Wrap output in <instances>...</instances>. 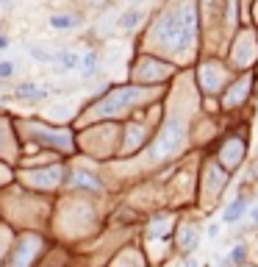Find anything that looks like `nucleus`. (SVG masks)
<instances>
[{"mask_svg": "<svg viewBox=\"0 0 258 267\" xmlns=\"http://www.w3.org/2000/svg\"><path fill=\"white\" fill-rule=\"evenodd\" d=\"M244 211H247V200H244V198H236V200H233V203H230L228 209L222 211V223H225V225L239 223V220L244 217Z\"/></svg>", "mask_w": 258, "mask_h": 267, "instance_id": "nucleus-2", "label": "nucleus"}, {"mask_svg": "<svg viewBox=\"0 0 258 267\" xmlns=\"http://www.w3.org/2000/svg\"><path fill=\"white\" fill-rule=\"evenodd\" d=\"M139 20H142V11L139 8H131V11H125V14L119 17V25L125 31H133L136 25H139Z\"/></svg>", "mask_w": 258, "mask_h": 267, "instance_id": "nucleus-4", "label": "nucleus"}, {"mask_svg": "<svg viewBox=\"0 0 258 267\" xmlns=\"http://www.w3.org/2000/svg\"><path fill=\"white\" fill-rule=\"evenodd\" d=\"M14 75V64L11 62H0V78H11Z\"/></svg>", "mask_w": 258, "mask_h": 267, "instance_id": "nucleus-9", "label": "nucleus"}, {"mask_svg": "<svg viewBox=\"0 0 258 267\" xmlns=\"http://www.w3.org/2000/svg\"><path fill=\"white\" fill-rule=\"evenodd\" d=\"M206 234H208V237H211V239H214V237H216V234H219V225H216V223H211V225H208V228H206Z\"/></svg>", "mask_w": 258, "mask_h": 267, "instance_id": "nucleus-10", "label": "nucleus"}, {"mask_svg": "<svg viewBox=\"0 0 258 267\" xmlns=\"http://www.w3.org/2000/svg\"><path fill=\"white\" fill-rule=\"evenodd\" d=\"M0 6H3V8H11V0H0Z\"/></svg>", "mask_w": 258, "mask_h": 267, "instance_id": "nucleus-13", "label": "nucleus"}, {"mask_svg": "<svg viewBox=\"0 0 258 267\" xmlns=\"http://www.w3.org/2000/svg\"><path fill=\"white\" fill-rule=\"evenodd\" d=\"M81 64H84V75H86V78L95 75V72H98V53H86Z\"/></svg>", "mask_w": 258, "mask_h": 267, "instance_id": "nucleus-7", "label": "nucleus"}, {"mask_svg": "<svg viewBox=\"0 0 258 267\" xmlns=\"http://www.w3.org/2000/svg\"><path fill=\"white\" fill-rule=\"evenodd\" d=\"M219 267H228V265H219Z\"/></svg>", "mask_w": 258, "mask_h": 267, "instance_id": "nucleus-15", "label": "nucleus"}, {"mask_svg": "<svg viewBox=\"0 0 258 267\" xmlns=\"http://www.w3.org/2000/svg\"><path fill=\"white\" fill-rule=\"evenodd\" d=\"M14 95H17L20 100L39 103V100L48 98V89H42V86H36V84H17V86H14Z\"/></svg>", "mask_w": 258, "mask_h": 267, "instance_id": "nucleus-1", "label": "nucleus"}, {"mask_svg": "<svg viewBox=\"0 0 258 267\" xmlns=\"http://www.w3.org/2000/svg\"><path fill=\"white\" fill-rule=\"evenodd\" d=\"M244 256H247V248H244V245H236V248H233V251H230V262H233V265H236V267H242Z\"/></svg>", "mask_w": 258, "mask_h": 267, "instance_id": "nucleus-8", "label": "nucleus"}, {"mask_svg": "<svg viewBox=\"0 0 258 267\" xmlns=\"http://www.w3.org/2000/svg\"><path fill=\"white\" fill-rule=\"evenodd\" d=\"M186 267H197V262H195V259H189V262H186Z\"/></svg>", "mask_w": 258, "mask_h": 267, "instance_id": "nucleus-14", "label": "nucleus"}, {"mask_svg": "<svg viewBox=\"0 0 258 267\" xmlns=\"http://www.w3.org/2000/svg\"><path fill=\"white\" fill-rule=\"evenodd\" d=\"M58 70L61 72H67V70H75L78 67V56L75 53H67V50H61V53H58Z\"/></svg>", "mask_w": 258, "mask_h": 267, "instance_id": "nucleus-5", "label": "nucleus"}, {"mask_svg": "<svg viewBox=\"0 0 258 267\" xmlns=\"http://www.w3.org/2000/svg\"><path fill=\"white\" fill-rule=\"evenodd\" d=\"M6 48H8V36L0 34V50H6Z\"/></svg>", "mask_w": 258, "mask_h": 267, "instance_id": "nucleus-11", "label": "nucleus"}, {"mask_svg": "<svg viewBox=\"0 0 258 267\" xmlns=\"http://www.w3.org/2000/svg\"><path fill=\"white\" fill-rule=\"evenodd\" d=\"M250 217H253V223H256V225H258V206H256V209H253V211H250Z\"/></svg>", "mask_w": 258, "mask_h": 267, "instance_id": "nucleus-12", "label": "nucleus"}, {"mask_svg": "<svg viewBox=\"0 0 258 267\" xmlns=\"http://www.w3.org/2000/svg\"><path fill=\"white\" fill-rule=\"evenodd\" d=\"M50 28H56V31H75L78 28V17H72V14H53V17H50Z\"/></svg>", "mask_w": 258, "mask_h": 267, "instance_id": "nucleus-3", "label": "nucleus"}, {"mask_svg": "<svg viewBox=\"0 0 258 267\" xmlns=\"http://www.w3.org/2000/svg\"><path fill=\"white\" fill-rule=\"evenodd\" d=\"M31 56L36 59V62H53L56 64L58 62V53H53V50H42V48H36V45H31Z\"/></svg>", "mask_w": 258, "mask_h": 267, "instance_id": "nucleus-6", "label": "nucleus"}]
</instances>
